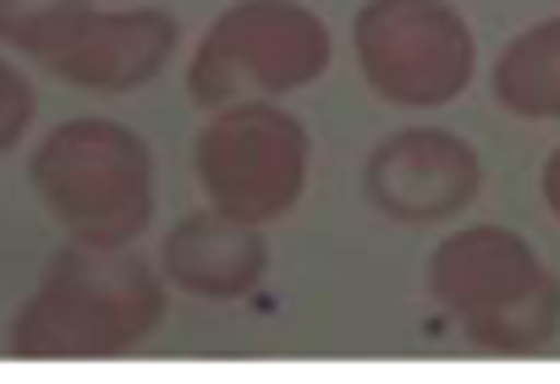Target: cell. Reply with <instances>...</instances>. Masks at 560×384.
<instances>
[{
    "label": "cell",
    "instance_id": "6da1fadb",
    "mask_svg": "<svg viewBox=\"0 0 560 384\" xmlns=\"http://www.w3.org/2000/svg\"><path fill=\"white\" fill-rule=\"evenodd\" d=\"M429 291L462 318L478 351L533 357L560 324V280L538 264L533 242L505 225H467L429 258Z\"/></svg>",
    "mask_w": 560,
    "mask_h": 384
},
{
    "label": "cell",
    "instance_id": "7a4b0ae2",
    "mask_svg": "<svg viewBox=\"0 0 560 384\" xmlns=\"http://www.w3.org/2000/svg\"><path fill=\"white\" fill-rule=\"evenodd\" d=\"M160 318V286L138 253L83 242L56 258L45 291L18 318V351H116L149 335Z\"/></svg>",
    "mask_w": 560,
    "mask_h": 384
},
{
    "label": "cell",
    "instance_id": "3957f363",
    "mask_svg": "<svg viewBox=\"0 0 560 384\" xmlns=\"http://www.w3.org/2000/svg\"><path fill=\"white\" fill-rule=\"evenodd\" d=\"M34 187L45 193L50 214L78 242L121 247L149 220L154 171H149V149L138 132L83 116L45 138L34 160Z\"/></svg>",
    "mask_w": 560,
    "mask_h": 384
},
{
    "label": "cell",
    "instance_id": "277c9868",
    "mask_svg": "<svg viewBox=\"0 0 560 384\" xmlns=\"http://www.w3.org/2000/svg\"><path fill=\"white\" fill-rule=\"evenodd\" d=\"M325 67H330V34L308 7H298V0H236L209 28L187 72V94L203 110H214L236 100L292 94L314 83Z\"/></svg>",
    "mask_w": 560,
    "mask_h": 384
},
{
    "label": "cell",
    "instance_id": "5b68a950",
    "mask_svg": "<svg viewBox=\"0 0 560 384\" xmlns=\"http://www.w3.org/2000/svg\"><path fill=\"white\" fill-rule=\"evenodd\" d=\"M369 89L401 110L451 105L472 83V34L451 0H369L352 23Z\"/></svg>",
    "mask_w": 560,
    "mask_h": 384
},
{
    "label": "cell",
    "instance_id": "8992f818",
    "mask_svg": "<svg viewBox=\"0 0 560 384\" xmlns=\"http://www.w3.org/2000/svg\"><path fill=\"white\" fill-rule=\"evenodd\" d=\"M192 160L214 209L264 225L287 214L308 182V132L287 110L242 100L198 132Z\"/></svg>",
    "mask_w": 560,
    "mask_h": 384
},
{
    "label": "cell",
    "instance_id": "52a82bcc",
    "mask_svg": "<svg viewBox=\"0 0 560 384\" xmlns=\"http://www.w3.org/2000/svg\"><path fill=\"white\" fill-rule=\"evenodd\" d=\"M363 187H369L380 214L407 220V225H429V220L462 214L478 198L483 160L467 138H456L445 127H407V132H390L369 154Z\"/></svg>",
    "mask_w": 560,
    "mask_h": 384
},
{
    "label": "cell",
    "instance_id": "ba28073f",
    "mask_svg": "<svg viewBox=\"0 0 560 384\" xmlns=\"http://www.w3.org/2000/svg\"><path fill=\"white\" fill-rule=\"evenodd\" d=\"M176 50V18L165 12H83L72 34L50 50V67L100 94H121L149 83Z\"/></svg>",
    "mask_w": 560,
    "mask_h": 384
},
{
    "label": "cell",
    "instance_id": "9c48e42d",
    "mask_svg": "<svg viewBox=\"0 0 560 384\" xmlns=\"http://www.w3.org/2000/svg\"><path fill=\"white\" fill-rule=\"evenodd\" d=\"M264 264H269V253H264L258 225L236 220L214 203L203 214H187L165 242V269L192 296H242L264 275Z\"/></svg>",
    "mask_w": 560,
    "mask_h": 384
},
{
    "label": "cell",
    "instance_id": "30bf717a",
    "mask_svg": "<svg viewBox=\"0 0 560 384\" xmlns=\"http://www.w3.org/2000/svg\"><path fill=\"white\" fill-rule=\"evenodd\" d=\"M494 100L522 121H560V18L522 28L494 61Z\"/></svg>",
    "mask_w": 560,
    "mask_h": 384
},
{
    "label": "cell",
    "instance_id": "8fae6325",
    "mask_svg": "<svg viewBox=\"0 0 560 384\" xmlns=\"http://www.w3.org/2000/svg\"><path fill=\"white\" fill-rule=\"evenodd\" d=\"M83 12H89V0H0V39L50 61V50L72 34Z\"/></svg>",
    "mask_w": 560,
    "mask_h": 384
},
{
    "label": "cell",
    "instance_id": "7c38bea8",
    "mask_svg": "<svg viewBox=\"0 0 560 384\" xmlns=\"http://www.w3.org/2000/svg\"><path fill=\"white\" fill-rule=\"evenodd\" d=\"M28 116H34V89H28L7 61H0V149H12V143L23 138Z\"/></svg>",
    "mask_w": 560,
    "mask_h": 384
},
{
    "label": "cell",
    "instance_id": "4fadbf2b",
    "mask_svg": "<svg viewBox=\"0 0 560 384\" xmlns=\"http://www.w3.org/2000/svg\"><path fill=\"white\" fill-rule=\"evenodd\" d=\"M544 203L555 209V220H560V149L544 160Z\"/></svg>",
    "mask_w": 560,
    "mask_h": 384
}]
</instances>
